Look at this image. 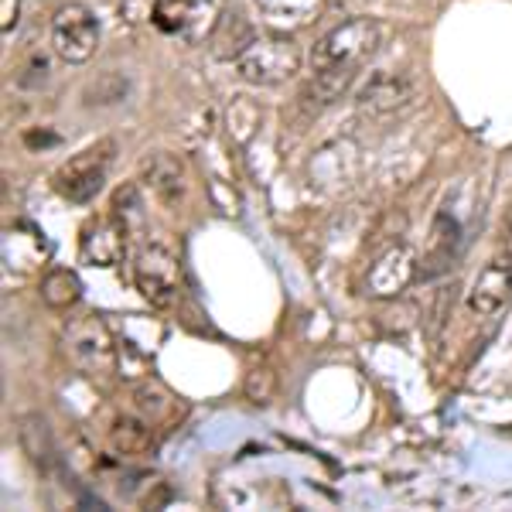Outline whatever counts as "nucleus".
Here are the masks:
<instances>
[{
  "instance_id": "1",
  "label": "nucleus",
  "mask_w": 512,
  "mask_h": 512,
  "mask_svg": "<svg viewBox=\"0 0 512 512\" xmlns=\"http://www.w3.org/2000/svg\"><path fill=\"white\" fill-rule=\"evenodd\" d=\"M383 45V28L373 18H352L328 31L311 48V69L315 72H345L355 76Z\"/></svg>"
},
{
  "instance_id": "2",
  "label": "nucleus",
  "mask_w": 512,
  "mask_h": 512,
  "mask_svg": "<svg viewBox=\"0 0 512 512\" xmlns=\"http://www.w3.org/2000/svg\"><path fill=\"white\" fill-rule=\"evenodd\" d=\"M236 72L250 86H280L301 72V48L284 35L253 38V45L236 59Z\"/></svg>"
},
{
  "instance_id": "3",
  "label": "nucleus",
  "mask_w": 512,
  "mask_h": 512,
  "mask_svg": "<svg viewBox=\"0 0 512 512\" xmlns=\"http://www.w3.org/2000/svg\"><path fill=\"white\" fill-rule=\"evenodd\" d=\"M113 151H117L113 140H99V144L86 147V151L76 154V158H69L59 171H55L52 188L65 198V202L89 205L99 192H103L106 171H110V164H113Z\"/></svg>"
},
{
  "instance_id": "4",
  "label": "nucleus",
  "mask_w": 512,
  "mask_h": 512,
  "mask_svg": "<svg viewBox=\"0 0 512 512\" xmlns=\"http://www.w3.org/2000/svg\"><path fill=\"white\" fill-rule=\"evenodd\" d=\"M62 349L69 362L89 376L110 373L117 362V345H113L110 328L96 315H79L62 325Z\"/></svg>"
},
{
  "instance_id": "5",
  "label": "nucleus",
  "mask_w": 512,
  "mask_h": 512,
  "mask_svg": "<svg viewBox=\"0 0 512 512\" xmlns=\"http://www.w3.org/2000/svg\"><path fill=\"white\" fill-rule=\"evenodd\" d=\"M52 48L59 59L82 65L99 48V21L86 4H65L52 18Z\"/></svg>"
},
{
  "instance_id": "6",
  "label": "nucleus",
  "mask_w": 512,
  "mask_h": 512,
  "mask_svg": "<svg viewBox=\"0 0 512 512\" xmlns=\"http://www.w3.org/2000/svg\"><path fill=\"white\" fill-rule=\"evenodd\" d=\"M137 291L151 308H171L181 294V267L164 246H147L134 263Z\"/></svg>"
},
{
  "instance_id": "7",
  "label": "nucleus",
  "mask_w": 512,
  "mask_h": 512,
  "mask_svg": "<svg viewBox=\"0 0 512 512\" xmlns=\"http://www.w3.org/2000/svg\"><path fill=\"white\" fill-rule=\"evenodd\" d=\"M222 4L226 0H158L154 4V24L161 31H171V35L202 41L205 31L216 28V21L222 18Z\"/></svg>"
},
{
  "instance_id": "8",
  "label": "nucleus",
  "mask_w": 512,
  "mask_h": 512,
  "mask_svg": "<svg viewBox=\"0 0 512 512\" xmlns=\"http://www.w3.org/2000/svg\"><path fill=\"white\" fill-rule=\"evenodd\" d=\"M417 99V79L407 72H376L366 86L355 93V106L366 117H393L403 113Z\"/></svg>"
},
{
  "instance_id": "9",
  "label": "nucleus",
  "mask_w": 512,
  "mask_h": 512,
  "mask_svg": "<svg viewBox=\"0 0 512 512\" xmlns=\"http://www.w3.org/2000/svg\"><path fill=\"white\" fill-rule=\"evenodd\" d=\"M420 277V263L417 253L410 250L407 243L390 246L379 260L369 267L366 274V294L379 297V301H390V297H400L410 284Z\"/></svg>"
},
{
  "instance_id": "10",
  "label": "nucleus",
  "mask_w": 512,
  "mask_h": 512,
  "mask_svg": "<svg viewBox=\"0 0 512 512\" xmlns=\"http://www.w3.org/2000/svg\"><path fill=\"white\" fill-rule=\"evenodd\" d=\"M127 233H130V226L117 212L93 219L82 229V239H79L82 263H89V267H117V263H123V256H127Z\"/></svg>"
},
{
  "instance_id": "11",
  "label": "nucleus",
  "mask_w": 512,
  "mask_h": 512,
  "mask_svg": "<svg viewBox=\"0 0 512 512\" xmlns=\"http://www.w3.org/2000/svg\"><path fill=\"white\" fill-rule=\"evenodd\" d=\"M509 297H512V260L495 253L482 267V274L472 280L468 308H472V315H478V318H492L506 308Z\"/></svg>"
},
{
  "instance_id": "12",
  "label": "nucleus",
  "mask_w": 512,
  "mask_h": 512,
  "mask_svg": "<svg viewBox=\"0 0 512 512\" xmlns=\"http://www.w3.org/2000/svg\"><path fill=\"white\" fill-rule=\"evenodd\" d=\"M144 181L168 209H175L181 198H185V164L175 154H164V151L151 154V161H144Z\"/></svg>"
},
{
  "instance_id": "13",
  "label": "nucleus",
  "mask_w": 512,
  "mask_h": 512,
  "mask_svg": "<svg viewBox=\"0 0 512 512\" xmlns=\"http://www.w3.org/2000/svg\"><path fill=\"white\" fill-rule=\"evenodd\" d=\"M18 441H21V451L28 454V461L41 472H52V465L59 461V448H55V437H52V427L41 414H24L18 420Z\"/></svg>"
},
{
  "instance_id": "14",
  "label": "nucleus",
  "mask_w": 512,
  "mask_h": 512,
  "mask_svg": "<svg viewBox=\"0 0 512 512\" xmlns=\"http://www.w3.org/2000/svg\"><path fill=\"white\" fill-rule=\"evenodd\" d=\"M458 243H461V229L448 212L434 219V229H431V246H427V256L420 263V277H437L454 263L458 256Z\"/></svg>"
},
{
  "instance_id": "15",
  "label": "nucleus",
  "mask_w": 512,
  "mask_h": 512,
  "mask_svg": "<svg viewBox=\"0 0 512 512\" xmlns=\"http://www.w3.org/2000/svg\"><path fill=\"white\" fill-rule=\"evenodd\" d=\"M110 448L123 454V458H137V454H147L154 448V427L147 417H134L123 414L113 420L110 427Z\"/></svg>"
},
{
  "instance_id": "16",
  "label": "nucleus",
  "mask_w": 512,
  "mask_h": 512,
  "mask_svg": "<svg viewBox=\"0 0 512 512\" xmlns=\"http://www.w3.org/2000/svg\"><path fill=\"white\" fill-rule=\"evenodd\" d=\"M250 45H253L250 21H246L239 11L222 14L216 21V28H212V52H216L219 59H239Z\"/></svg>"
},
{
  "instance_id": "17",
  "label": "nucleus",
  "mask_w": 512,
  "mask_h": 512,
  "mask_svg": "<svg viewBox=\"0 0 512 512\" xmlns=\"http://www.w3.org/2000/svg\"><path fill=\"white\" fill-rule=\"evenodd\" d=\"M38 294H41V304H45V308L69 311L72 304H79V297H82V280H79L76 270L55 267V270H48V274L41 277Z\"/></svg>"
},
{
  "instance_id": "18",
  "label": "nucleus",
  "mask_w": 512,
  "mask_h": 512,
  "mask_svg": "<svg viewBox=\"0 0 512 512\" xmlns=\"http://www.w3.org/2000/svg\"><path fill=\"white\" fill-rule=\"evenodd\" d=\"M134 400H137L140 417H147L151 424H158V420H168L171 410H175V396L164 390L161 383H140L137 390H134Z\"/></svg>"
},
{
  "instance_id": "19",
  "label": "nucleus",
  "mask_w": 512,
  "mask_h": 512,
  "mask_svg": "<svg viewBox=\"0 0 512 512\" xmlns=\"http://www.w3.org/2000/svg\"><path fill=\"white\" fill-rule=\"evenodd\" d=\"M260 11L274 21H287V24H304L318 14L321 0H256Z\"/></svg>"
},
{
  "instance_id": "20",
  "label": "nucleus",
  "mask_w": 512,
  "mask_h": 512,
  "mask_svg": "<svg viewBox=\"0 0 512 512\" xmlns=\"http://www.w3.org/2000/svg\"><path fill=\"white\" fill-rule=\"evenodd\" d=\"M243 393L246 400L256 403V407H267L277 393V373L270 366H256L246 373V383H243Z\"/></svg>"
},
{
  "instance_id": "21",
  "label": "nucleus",
  "mask_w": 512,
  "mask_h": 512,
  "mask_svg": "<svg viewBox=\"0 0 512 512\" xmlns=\"http://www.w3.org/2000/svg\"><path fill=\"white\" fill-rule=\"evenodd\" d=\"M52 79V62H48V55L45 52H35L28 59V65H24V72L18 76V86L24 89H38V86H45V82Z\"/></svg>"
},
{
  "instance_id": "22",
  "label": "nucleus",
  "mask_w": 512,
  "mask_h": 512,
  "mask_svg": "<svg viewBox=\"0 0 512 512\" xmlns=\"http://www.w3.org/2000/svg\"><path fill=\"white\" fill-rule=\"evenodd\" d=\"M21 21V0H0V28L4 35H11Z\"/></svg>"
},
{
  "instance_id": "23",
  "label": "nucleus",
  "mask_w": 512,
  "mask_h": 512,
  "mask_svg": "<svg viewBox=\"0 0 512 512\" xmlns=\"http://www.w3.org/2000/svg\"><path fill=\"white\" fill-rule=\"evenodd\" d=\"M499 256H509L512 260V205L506 209V219H502V236H499Z\"/></svg>"
},
{
  "instance_id": "24",
  "label": "nucleus",
  "mask_w": 512,
  "mask_h": 512,
  "mask_svg": "<svg viewBox=\"0 0 512 512\" xmlns=\"http://www.w3.org/2000/svg\"><path fill=\"white\" fill-rule=\"evenodd\" d=\"M24 144H28V147H45V144H59V137H55V134H48V137H38V134H24Z\"/></svg>"
}]
</instances>
